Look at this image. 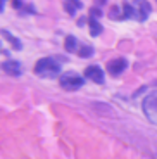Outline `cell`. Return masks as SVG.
I'll use <instances>...</instances> for the list:
<instances>
[{
    "label": "cell",
    "instance_id": "3",
    "mask_svg": "<svg viewBox=\"0 0 157 159\" xmlns=\"http://www.w3.org/2000/svg\"><path fill=\"white\" fill-rule=\"evenodd\" d=\"M141 109H143V114L147 116L150 123L157 125V92H152L143 99L141 102Z\"/></svg>",
    "mask_w": 157,
    "mask_h": 159
},
{
    "label": "cell",
    "instance_id": "13",
    "mask_svg": "<svg viewBox=\"0 0 157 159\" xmlns=\"http://www.w3.org/2000/svg\"><path fill=\"white\" fill-rule=\"evenodd\" d=\"M78 56L81 57V59H90V57L95 56V48L93 45H81V47L78 48Z\"/></svg>",
    "mask_w": 157,
    "mask_h": 159
},
{
    "label": "cell",
    "instance_id": "6",
    "mask_svg": "<svg viewBox=\"0 0 157 159\" xmlns=\"http://www.w3.org/2000/svg\"><path fill=\"white\" fill-rule=\"evenodd\" d=\"M0 69H2L5 75L14 76V78H17V76L23 75V64H21L19 61H14V59L4 61V62L0 64Z\"/></svg>",
    "mask_w": 157,
    "mask_h": 159
},
{
    "label": "cell",
    "instance_id": "20",
    "mask_svg": "<svg viewBox=\"0 0 157 159\" xmlns=\"http://www.w3.org/2000/svg\"><path fill=\"white\" fill-rule=\"evenodd\" d=\"M5 2H7V0H0V9H2V12H4V9H5Z\"/></svg>",
    "mask_w": 157,
    "mask_h": 159
},
{
    "label": "cell",
    "instance_id": "2",
    "mask_svg": "<svg viewBox=\"0 0 157 159\" xmlns=\"http://www.w3.org/2000/svg\"><path fill=\"white\" fill-rule=\"evenodd\" d=\"M59 85L66 92H76L79 88H83V85H85V76H81L76 71H64L59 76Z\"/></svg>",
    "mask_w": 157,
    "mask_h": 159
},
{
    "label": "cell",
    "instance_id": "15",
    "mask_svg": "<svg viewBox=\"0 0 157 159\" xmlns=\"http://www.w3.org/2000/svg\"><path fill=\"white\" fill-rule=\"evenodd\" d=\"M102 16H104L102 7H98V5H93V7H90V11H88V17H93V19H100Z\"/></svg>",
    "mask_w": 157,
    "mask_h": 159
},
{
    "label": "cell",
    "instance_id": "4",
    "mask_svg": "<svg viewBox=\"0 0 157 159\" xmlns=\"http://www.w3.org/2000/svg\"><path fill=\"white\" fill-rule=\"evenodd\" d=\"M130 68V61L126 59V57H116V59H110L105 66V71L109 73L112 78H118L121 76L126 69Z\"/></svg>",
    "mask_w": 157,
    "mask_h": 159
},
{
    "label": "cell",
    "instance_id": "9",
    "mask_svg": "<svg viewBox=\"0 0 157 159\" xmlns=\"http://www.w3.org/2000/svg\"><path fill=\"white\" fill-rule=\"evenodd\" d=\"M0 35L5 38V42H9V43H11V47L14 48V50H21V48H23L21 40L17 38V36H14L11 31H7V30H0Z\"/></svg>",
    "mask_w": 157,
    "mask_h": 159
},
{
    "label": "cell",
    "instance_id": "1",
    "mask_svg": "<svg viewBox=\"0 0 157 159\" xmlns=\"http://www.w3.org/2000/svg\"><path fill=\"white\" fill-rule=\"evenodd\" d=\"M33 73H35L38 78L43 80H54L59 78L61 73H62V64L57 57H42V59L36 61L35 68H33Z\"/></svg>",
    "mask_w": 157,
    "mask_h": 159
},
{
    "label": "cell",
    "instance_id": "5",
    "mask_svg": "<svg viewBox=\"0 0 157 159\" xmlns=\"http://www.w3.org/2000/svg\"><path fill=\"white\" fill-rule=\"evenodd\" d=\"M85 80L95 85H104L105 83V69H102V66H98V64H90L85 68Z\"/></svg>",
    "mask_w": 157,
    "mask_h": 159
},
{
    "label": "cell",
    "instance_id": "7",
    "mask_svg": "<svg viewBox=\"0 0 157 159\" xmlns=\"http://www.w3.org/2000/svg\"><path fill=\"white\" fill-rule=\"evenodd\" d=\"M150 14H152V5H150L147 0H140V7H138V11H137V19L140 21V23H143V21L149 19Z\"/></svg>",
    "mask_w": 157,
    "mask_h": 159
},
{
    "label": "cell",
    "instance_id": "11",
    "mask_svg": "<svg viewBox=\"0 0 157 159\" xmlns=\"http://www.w3.org/2000/svg\"><path fill=\"white\" fill-rule=\"evenodd\" d=\"M88 31H90L92 36H100L104 31V28H102V24L98 23V19L88 17Z\"/></svg>",
    "mask_w": 157,
    "mask_h": 159
},
{
    "label": "cell",
    "instance_id": "8",
    "mask_svg": "<svg viewBox=\"0 0 157 159\" xmlns=\"http://www.w3.org/2000/svg\"><path fill=\"white\" fill-rule=\"evenodd\" d=\"M62 7L69 16H76V12L83 9V2L81 0H64Z\"/></svg>",
    "mask_w": 157,
    "mask_h": 159
},
{
    "label": "cell",
    "instance_id": "14",
    "mask_svg": "<svg viewBox=\"0 0 157 159\" xmlns=\"http://www.w3.org/2000/svg\"><path fill=\"white\" fill-rule=\"evenodd\" d=\"M109 17L112 21L123 19V9L119 7V5H112V7H110V11H109Z\"/></svg>",
    "mask_w": 157,
    "mask_h": 159
},
{
    "label": "cell",
    "instance_id": "19",
    "mask_svg": "<svg viewBox=\"0 0 157 159\" xmlns=\"http://www.w3.org/2000/svg\"><path fill=\"white\" fill-rule=\"evenodd\" d=\"M105 4H107V0H95V5H98V7H102Z\"/></svg>",
    "mask_w": 157,
    "mask_h": 159
},
{
    "label": "cell",
    "instance_id": "18",
    "mask_svg": "<svg viewBox=\"0 0 157 159\" xmlns=\"http://www.w3.org/2000/svg\"><path fill=\"white\" fill-rule=\"evenodd\" d=\"M85 23H88V17L83 16V17H79V19H78V26H83Z\"/></svg>",
    "mask_w": 157,
    "mask_h": 159
},
{
    "label": "cell",
    "instance_id": "10",
    "mask_svg": "<svg viewBox=\"0 0 157 159\" xmlns=\"http://www.w3.org/2000/svg\"><path fill=\"white\" fill-rule=\"evenodd\" d=\"M64 48H66V52H69V54L78 52V48H79L78 38H76L74 35H67L66 38H64Z\"/></svg>",
    "mask_w": 157,
    "mask_h": 159
},
{
    "label": "cell",
    "instance_id": "16",
    "mask_svg": "<svg viewBox=\"0 0 157 159\" xmlns=\"http://www.w3.org/2000/svg\"><path fill=\"white\" fill-rule=\"evenodd\" d=\"M21 16H31V14H36V7L33 4H24V7L19 11Z\"/></svg>",
    "mask_w": 157,
    "mask_h": 159
},
{
    "label": "cell",
    "instance_id": "12",
    "mask_svg": "<svg viewBox=\"0 0 157 159\" xmlns=\"http://www.w3.org/2000/svg\"><path fill=\"white\" fill-rule=\"evenodd\" d=\"M121 9H123V19H137V9L130 2H124Z\"/></svg>",
    "mask_w": 157,
    "mask_h": 159
},
{
    "label": "cell",
    "instance_id": "17",
    "mask_svg": "<svg viewBox=\"0 0 157 159\" xmlns=\"http://www.w3.org/2000/svg\"><path fill=\"white\" fill-rule=\"evenodd\" d=\"M11 5H12L14 9H16L17 12H19L21 9L24 7V0H11Z\"/></svg>",
    "mask_w": 157,
    "mask_h": 159
}]
</instances>
